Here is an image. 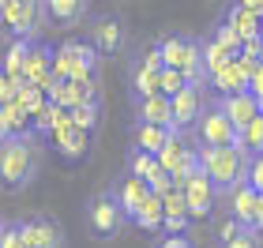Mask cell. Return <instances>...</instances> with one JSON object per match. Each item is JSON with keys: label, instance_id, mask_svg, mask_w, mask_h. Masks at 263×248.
Instances as JSON below:
<instances>
[{"label": "cell", "instance_id": "cell-2", "mask_svg": "<svg viewBox=\"0 0 263 248\" xmlns=\"http://www.w3.org/2000/svg\"><path fill=\"white\" fill-rule=\"evenodd\" d=\"M199 162H203V173L207 181L214 184V192L230 199L241 184H248V165L252 158L237 147H203L199 150Z\"/></svg>", "mask_w": 263, "mask_h": 248}, {"label": "cell", "instance_id": "cell-16", "mask_svg": "<svg viewBox=\"0 0 263 248\" xmlns=\"http://www.w3.org/2000/svg\"><path fill=\"white\" fill-rule=\"evenodd\" d=\"M218 105H222V113L237 124V132H245L252 121H259V98L252 90L248 94H233V98H218Z\"/></svg>", "mask_w": 263, "mask_h": 248}, {"label": "cell", "instance_id": "cell-17", "mask_svg": "<svg viewBox=\"0 0 263 248\" xmlns=\"http://www.w3.org/2000/svg\"><path fill=\"white\" fill-rule=\"evenodd\" d=\"M53 56H57V49H49L45 42H34V49L27 56V68H23V79L30 87H45L53 79Z\"/></svg>", "mask_w": 263, "mask_h": 248}, {"label": "cell", "instance_id": "cell-11", "mask_svg": "<svg viewBox=\"0 0 263 248\" xmlns=\"http://www.w3.org/2000/svg\"><path fill=\"white\" fill-rule=\"evenodd\" d=\"M132 124H154V128H170V132H181V128L173 124V102L165 98V94L132 105ZM181 136H184V132H181Z\"/></svg>", "mask_w": 263, "mask_h": 248}, {"label": "cell", "instance_id": "cell-35", "mask_svg": "<svg viewBox=\"0 0 263 248\" xmlns=\"http://www.w3.org/2000/svg\"><path fill=\"white\" fill-rule=\"evenodd\" d=\"M248 90H252L256 98H263V64H259L256 72H252V87H248Z\"/></svg>", "mask_w": 263, "mask_h": 248}, {"label": "cell", "instance_id": "cell-37", "mask_svg": "<svg viewBox=\"0 0 263 248\" xmlns=\"http://www.w3.org/2000/svg\"><path fill=\"white\" fill-rule=\"evenodd\" d=\"M259 117H263V98H259Z\"/></svg>", "mask_w": 263, "mask_h": 248}, {"label": "cell", "instance_id": "cell-36", "mask_svg": "<svg viewBox=\"0 0 263 248\" xmlns=\"http://www.w3.org/2000/svg\"><path fill=\"white\" fill-rule=\"evenodd\" d=\"M256 233L263 237V196H259V215H256Z\"/></svg>", "mask_w": 263, "mask_h": 248}, {"label": "cell", "instance_id": "cell-23", "mask_svg": "<svg viewBox=\"0 0 263 248\" xmlns=\"http://www.w3.org/2000/svg\"><path fill=\"white\" fill-rule=\"evenodd\" d=\"M30 132V117H27V109H23V105H4V109H0V143H4V139H23Z\"/></svg>", "mask_w": 263, "mask_h": 248}, {"label": "cell", "instance_id": "cell-5", "mask_svg": "<svg viewBox=\"0 0 263 248\" xmlns=\"http://www.w3.org/2000/svg\"><path fill=\"white\" fill-rule=\"evenodd\" d=\"M0 19H4V34H8V38L38 42L34 34H38L42 19H49V15H45V4H38V0H4Z\"/></svg>", "mask_w": 263, "mask_h": 248}, {"label": "cell", "instance_id": "cell-6", "mask_svg": "<svg viewBox=\"0 0 263 248\" xmlns=\"http://www.w3.org/2000/svg\"><path fill=\"white\" fill-rule=\"evenodd\" d=\"M192 136H196V147H199V150H203V147H233V143H237V124L222 113L218 102H211Z\"/></svg>", "mask_w": 263, "mask_h": 248}, {"label": "cell", "instance_id": "cell-15", "mask_svg": "<svg viewBox=\"0 0 263 248\" xmlns=\"http://www.w3.org/2000/svg\"><path fill=\"white\" fill-rule=\"evenodd\" d=\"M256 215H259V192H256L252 184H241L230 196V218L241 230H256Z\"/></svg>", "mask_w": 263, "mask_h": 248}, {"label": "cell", "instance_id": "cell-9", "mask_svg": "<svg viewBox=\"0 0 263 248\" xmlns=\"http://www.w3.org/2000/svg\"><path fill=\"white\" fill-rule=\"evenodd\" d=\"M27 248H64V230L53 215H27L19 218Z\"/></svg>", "mask_w": 263, "mask_h": 248}, {"label": "cell", "instance_id": "cell-27", "mask_svg": "<svg viewBox=\"0 0 263 248\" xmlns=\"http://www.w3.org/2000/svg\"><path fill=\"white\" fill-rule=\"evenodd\" d=\"M230 61H233V53H230V49H222V45L207 34V38H203V64H207V75L222 72V68L230 64Z\"/></svg>", "mask_w": 263, "mask_h": 248}, {"label": "cell", "instance_id": "cell-12", "mask_svg": "<svg viewBox=\"0 0 263 248\" xmlns=\"http://www.w3.org/2000/svg\"><path fill=\"white\" fill-rule=\"evenodd\" d=\"M207 105L211 102H203V90L199 87H188L184 94H177V98H173V124L181 128V132H196V124L203 121Z\"/></svg>", "mask_w": 263, "mask_h": 248}, {"label": "cell", "instance_id": "cell-28", "mask_svg": "<svg viewBox=\"0 0 263 248\" xmlns=\"http://www.w3.org/2000/svg\"><path fill=\"white\" fill-rule=\"evenodd\" d=\"M211 38L218 42L222 49H230L233 56H241V49H245V38H241V34H237V30H233V27H230V23H226V19H218V23H214Z\"/></svg>", "mask_w": 263, "mask_h": 248}, {"label": "cell", "instance_id": "cell-14", "mask_svg": "<svg viewBox=\"0 0 263 248\" xmlns=\"http://www.w3.org/2000/svg\"><path fill=\"white\" fill-rule=\"evenodd\" d=\"M248 87H252V72L237 61L226 64L222 72H214L211 75V90H218V98H233V94H248Z\"/></svg>", "mask_w": 263, "mask_h": 248}, {"label": "cell", "instance_id": "cell-24", "mask_svg": "<svg viewBox=\"0 0 263 248\" xmlns=\"http://www.w3.org/2000/svg\"><path fill=\"white\" fill-rule=\"evenodd\" d=\"M226 23L241 34L245 42H252V38H263V23L256 19V15H248V11L241 8V4H230L226 8Z\"/></svg>", "mask_w": 263, "mask_h": 248}, {"label": "cell", "instance_id": "cell-25", "mask_svg": "<svg viewBox=\"0 0 263 248\" xmlns=\"http://www.w3.org/2000/svg\"><path fill=\"white\" fill-rule=\"evenodd\" d=\"M132 226H139L143 233H162V230H165V199H158V196H151L147 203H143V211H139V218L132 222Z\"/></svg>", "mask_w": 263, "mask_h": 248}, {"label": "cell", "instance_id": "cell-1", "mask_svg": "<svg viewBox=\"0 0 263 248\" xmlns=\"http://www.w3.org/2000/svg\"><path fill=\"white\" fill-rule=\"evenodd\" d=\"M42 162H45L42 136L27 132L23 139H4V143H0V177H4V192L15 196L27 184H34V177L42 173Z\"/></svg>", "mask_w": 263, "mask_h": 248}, {"label": "cell", "instance_id": "cell-4", "mask_svg": "<svg viewBox=\"0 0 263 248\" xmlns=\"http://www.w3.org/2000/svg\"><path fill=\"white\" fill-rule=\"evenodd\" d=\"M83 222H87L90 237L94 241H113L121 237V230L128 226L121 203H117V192L113 188H98L87 203H83Z\"/></svg>", "mask_w": 263, "mask_h": 248}, {"label": "cell", "instance_id": "cell-8", "mask_svg": "<svg viewBox=\"0 0 263 248\" xmlns=\"http://www.w3.org/2000/svg\"><path fill=\"white\" fill-rule=\"evenodd\" d=\"M90 45L98 49V56H117L128 45V27L117 11H102L90 19Z\"/></svg>", "mask_w": 263, "mask_h": 248}, {"label": "cell", "instance_id": "cell-21", "mask_svg": "<svg viewBox=\"0 0 263 248\" xmlns=\"http://www.w3.org/2000/svg\"><path fill=\"white\" fill-rule=\"evenodd\" d=\"M124 173L128 177H136V181H147V184H154L158 177L165 173L162 165H158V158L154 155H147V150H136V147H128V155H124Z\"/></svg>", "mask_w": 263, "mask_h": 248}, {"label": "cell", "instance_id": "cell-34", "mask_svg": "<svg viewBox=\"0 0 263 248\" xmlns=\"http://www.w3.org/2000/svg\"><path fill=\"white\" fill-rule=\"evenodd\" d=\"M158 248H192V241H188V237H162Z\"/></svg>", "mask_w": 263, "mask_h": 248}, {"label": "cell", "instance_id": "cell-31", "mask_svg": "<svg viewBox=\"0 0 263 248\" xmlns=\"http://www.w3.org/2000/svg\"><path fill=\"white\" fill-rule=\"evenodd\" d=\"M233 237H241V226H237L233 218H226L222 226H218V233H214V248H222V244H230Z\"/></svg>", "mask_w": 263, "mask_h": 248}, {"label": "cell", "instance_id": "cell-7", "mask_svg": "<svg viewBox=\"0 0 263 248\" xmlns=\"http://www.w3.org/2000/svg\"><path fill=\"white\" fill-rule=\"evenodd\" d=\"M49 147H53V155H61L64 162H83L90 155V132H83V128L76 124V117L64 109L57 132L49 136Z\"/></svg>", "mask_w": 263, "mask_h": 248}, {"label": "cell", "instance_id": "cell-22", "mask_svg": "<svg viewBox=\"0 0 263 248\" xmlns=\"http://www.w3.org/2000/svg\"><path fill=\"white\" fill-rule=\"evenodd\" d=\"M30 49H34L30 38H8V45H4V79H23Z\"/></svg>", "mask_w": 263, "mask_h": 248}, {"label": "cell", "instance_id": "cell-20", "mask_svg": "<svg viewBox=\"0 0 263 248\" xmlns=\"http://www.w3.org/2000/svg\"><path fill=\"white\" fill-rule=\"evenodd\" d=\"M158 94H162V75L132 64V75H128V98H132V105L147 102V98H158Z\"/></svg>", "mask_w": 263, "mask_h": 248}, {"label": "cell", "instance_id": "cell-19", "mask_svg": "<svg viewBox=\"0 0 263 248\" xmlns=\"http://www.w3.org/2000/svg\"><path fill=\"white\" fill-rule=\"evenodd\" d=\"M173 136H181V132L154 128V124H132V147H136V150H147V155H154V158L165 150V143H170Z\"/></svg>", "mask_w": 263, "mask_h": 248}, {"label": "cell", "instance_id": "cell-18", "mask_svg": "<svg viewBox=\"0 0 263 248\" xmlns=\"http://www.w3.org/2000/svg\"><path fill=\"white\" fill-rule=\"evenodd\" d=\"M45 15H49L57 27H79L83 19L90 15V4L87 0H45Z\"/></svg>", "mask_w": 263, "mask_h": 248}, {"label": "cell", "instance_id": "cell-33", "mask_svg": "<svg viewBox=\"0 0 263 248\" xmlns=\"http://www.w3.org/2000/svg\"><path fill=\"white\" fill-rule=\"evenodd\" d=\"M248 184H252L256 192L263 196V155H259V158H252V165H248Z\"/></svg>", "mask_w": 263, "mask_h": 248}, {"label": "cell", "instance_id": "cell-13", "mask_svg": "<svg viewBox=\"0 0 263 248\" xmlns=\"http://www.w3.org/2000/svg\"><path fill=\"white\" fill-rule=\"evenodd\" d=\"M113 192H117V203H121V211H124L128 222H136L139 211H143V203L154 196L147 181H136V177H128V173H121V181L113 184Z\"/></svg>", "mask_w": 263, "mask_h": 248}, {"label": "cell", "instance_id": "cell-32", "mask_svg": "<svg viewBox=\"0 0 263 248\" xmlns=\"http://www.w3.org/2000/svg\"><path fill=\"white\" fill-rule=\"evenodd\" d=\"M222 248H263V241H259L256 230H241V237H233L230 244H222Z\"/></svg>", "mask_w": 263, "mask_h": 248}, {"label": "cell", "instance_id": "cell-10", "mask_svg": "<svg viewBox=\"0 0 263 248\" xmlns=\"http://www.w3.org/2000/svg\"><path fill=\"white\" fill-rule=\"evenodd\" d=\"M184 199H188V215H192V222H203V218L214 215V199H218V192H214V184L207 181L203 169L184 184Z\"/></svg>", "mask_w": 263, "mask_h": 248}, {"label": "cell", "instance_id": "cell-26", "mask_svg": "<svg viewBox=\"0 0 263 248\" xmlns=\"http://www.w3.org/2000/svg\"><path fill=\"white\" fill-rule=\"evenodd\" d=\"M233 147L245 150L248 158H259V155H263V117H259V121H252L245 132H237V143H233Z\"/></svg>", "mask_w": 263, "mask_h": 248}, {"label": "cell", "instance_id": "cell-3", "mask_svg": "<svg viewBox=\"0 0 263 248\" xmlns=\"http://www.w3.org/2000/svg\"><path fill=\"white\" fill-rule=\"evenodd\" d=\"M158 49H162L165 68L181 72L188 79V87H199V90L211 87L207 64H203V38H188V34H162Z\"/></svg>", "mask_w": 263, "mask_h": 248}, {"label": "cell", "instance_id": "cell-29", "mask_svg": "<svg viewBox=\"0 0 263 248\" xmlns=\"http://www.w3.org/2000/svg\"><path fill=\"white\" fill-rule=\"evenodd\" d=\"M71 117H76V124L83 128V132H90V136H94V128L102 124V105H90V102H83V105H79V109L71 113Z\"/></svg>", "mask_w": 263, "mask_h": 248}, {"label": "cell", "instance_id": "cell-30", "mask_svg": "<svg viewBox=\"0 0 263 248\" xmlns=\"http://www.w3.org/2000/svg\"><path fill=\"white\" fill-rule=\"evenodd\" d=\"M0 248H27V241H23V230H19V218H8V222H4Z\"/></svg>", "mask_w": 263, "mask_h": 248}]
</instances>
